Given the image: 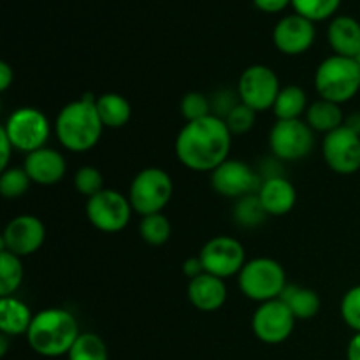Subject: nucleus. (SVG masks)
<instances>
[{"instance_id": "44", "label": "nucleus", "mask_w": 360, "mask_h": 360, "mask_svg": "<svg viewBox=\"0 0 360 360\" xmlns=\"http://www.w3.org/2000/svg\"><path fill=\"white\" fill-rule=\"evenodd\" d=\"M7 338L9 336H6V334L0 336V355H2V357L7 354V348H9V345H7Z\"/></svg>"}, {"instance_id": "45", "label": "nucleus", "mask_w": 360, "mask_h": 360, "mask_svg": "<svg viewBox=\"0 0 360 360\" xmlns=\"http://www.w3.org/2000/svg\"><path fill=\"white\" fill-rule=\"evenodd\" d=\"M357 62L360 63V53H359V56H357Z\"/></svg>"}, {"instance_id": "39", "label": "nucleus", "mask_w": 360, "mask_h": 360, "mask_svg": "<svg viewBox=\"0 0 360 360\" xmlns=\"http://www.w3.org/2000/svg\"><path fill=\"white\" fill-rule=\"evenodd\" d=\"M181 271H183V274H185V276L188 278V281L193 280V278L200 276V274L206 273V271H204L202 262H200L199 255H197V257H188V259H186L185 262H183Z\"/></svg>"}, {"instance_id": "23", "label": "nucleus", "mask_w": 360, "mask_h": 360, "mask_svg": "<svg viewBox=\"0 0 360 360\" xmlns=\"http://www.w3.org/2000/svg\"><path fill=\"white\" fill-rule=\"evenodd\" d=\"M280 299L288 306L295 320L315 319L322 308L320 295L313 288L301 287V285H287Z\"/></svg>"}, {"instance_id": "2", "label": "nucleus", "mask_w": 360, "mask_h": 360, "mask_svg": "<svg viewBox=\"0 0 360 360\" xmlns=\"http://www.w3.org/2000/svg\"><path fill=\"white\" fill-rule=\"evenodd\" d=\"M104 123L97 111V95L83 94L58 111L55 134L58 143L70 153L94 150L104 132Z\"/></svg>"}, {"instance_id": "19", "label": "nucleus", "mask_w": 360, "mask_h": 360, "mask_svg": "<svg viewBox=\"0 0 360 360\" xmlns=\"http://www.w3.org/2000/svg\"><path fill=\"white\" fill-rule=\"evenodd\" d=\"M257 195L269 217H285L297 204V190L287 176L262 181Z\"/></svg>"}, {"instance_id": "40", "label": "nucleus", "mask_w": 360, "mask_h": 360, "mask_svg": "<svg viewBox=\"0 0 360 360\" xmlns=\"http://www.w3.org/2000/svg\"><path fill=\"white\" fill-rule=\"evenodd\" d=\"M0 144H2V153H0V169H7L9 167V162H11V157H13V153L16 150H14V146L11 144L9 137L6 136V134L0 130Z\"/></svg>"}, {"instance_id": "4", "label": "nucleus", "mask_w": 360, "mask_h": 360, "mask_svg": "<svg viewBox=\"0 0 360 360\" xmlns=\"http://www.w3.org/2000/svg\"><path fill=\"white\" fill-rule=\"evenodd\" d=\"M315 90L320 98L343 105L360 91V63L357 58L330 55L315 70Z\"/></svg>"}, {"instance_id": "18", "label": "nucleus", "mask_w": 360, "mask_h": 360, "mask_svg": "<svg viewBox=\"0 0 360 360\" xmlns=\"http://www.w3.org/2000/svg\"><path fill=\"white\" fill-rule=\"evenodd\" d=\"M186 295H188L190 304L195 309L204 313H213L224 308L229 297V290L225 280L210 273H204L188 281Z\"/></svg>"}, {"instance_id": "10", "label": "nucleus", "mask_w": 360, "mask_h": 360, "mask_svg": "<svg viewBox=\"0 0 360 360\" xmlns=\"http://www.w3.org/2000/svg\"><path fill=\"white\" fill-rule=\"evenodd\" d=\"M280 90L281 83L278 74L264 63H253V65L246 67L239 76V98L243 104L252 108L255 112L273 109Z\"/></svg>"}, {"instance_id": "37", "label": "nucleus", "mask_w": 360, "mask_h": 360, "mask_svg": "<svg viewBox=\"0 0 360 360\" xmlns=\"http://www.w3.org/2000/svg\"><path fill=\"white\" fill-rule=\"evenodd\" d=\"M281 164H283V162L278 160L276 157L264 158V160L259 164V167H257V172H259V176L262 178V181H266V179H273V178H281V176H285L283 165Z\"/></svg>"}, {"instance_id": "5", "label": "nucleus", "mask_w": 360, "mask_h": 360, "mask_svg": "<svg viewBox=\"0 0 360 360\" xmlns=\"http://www.w3.org/2000/svg\"><path fill=\"white\" fill-rule=\"evenodd\" d=\"M241 294L259 304L280 299L287 288V273L278 260L269 257H257L246 260L245 267L238 274Z\"/></svg>"}, {"instance_id": "20", "label": "nucleus", "mask_w": 360, "mask_h": 360, "mask_svg": "<svg viewBox=\"0 0 360 360\" xmlns=\"http://www.w3.org/2000/svg\"><path fill=\"white\" fill-rule=\"evenodd\" d=\"M327 41L334 55L357 58L360 53V21L348 14H336L327 27Z\"/></svg>"}, {"instance_id": "28", "label": "nucleus", "mask_w": 360, "mask_h": 360, "mask_svg": "<svg viewBox=\"0 0 360 360\" xmlns=\"http://www.w3.org/2000/svg\"><path fill=\"white\" fill-rule=\"evenodd\" d=\"M139 234L146 245L162 246L171 239L172 227L171 220L164 213H155L141 217Z\"/></svg>"}, {"instance_id": "30", "label": "nucleus", "mask_w": 360, "mask_h": 360, "mask_svg": "<svg viewBox=\"0 0 360 360\" xmlns=\"http://www.w3.org/2000/svg\"><path fill=\"white\" fill-rule=\"evenodd\" d=\"M30 185L32 179L23 169V165L21 167H14V165L11 167L9 165L0 174V193H2L4 199H20L28 192Z\"/></svg>"}, {"instance_id": "9", "label": "nucleus", "mask_w": 360, "mask_h": 360, "mask_svg": "<svg viewBox=\"0 0 360 360\" xmlns=\"http://www.w3.org/2000/svg\"><path fill=\"white\" fill-rule=\"evenodd\" d=\"M315 148V132L304 120H287L273 125L269 132V150L281 162H299Z\"/></svg>"}, {"instance_id": "17", "label": "nucleus", "mask_w": 360, "mask_h": 360, "mask_svg": "<svg viewBox=\"0 0 360 360\" xmlns=\"http://www.w3.org/2000/svg\"><path fill=\"white\" fill-rule=\"evenodd\" d=\"M23 169L34 185L53 186L65 178L67 162L58 150L44 146L25 157Z\"/></svg>"}, {"instance_id": "21", "label": "nucleus", "mask_w": 360, "mask_h": 360, "mask_svg": "<svg viewBox=\"0 0 360 360\" xmlns=\"http://www.w3.org/2000/svg\"><path fill=\"white\" fill-rule=\"evenodd\" d=\"M34 320V313L14 295L0 297V333L6 336H27Z\"/></svg>"}, {"instance_id": "33", "label": "nucleus", "mask_w": 360, "mask_h": 360, "mask_svg": "<svg viewBox=\"0 0 360 360\" xmlns=\"http://www.w3.org/2000/svg\"><path fill=\"white\" fill-rule=\"evenodd\" d=\"M74 188L77 190V193L90 199L104 190V176L94 165H83L74 174Z\"/></svg>"}, {"instance_id": "16", "label": "nucleus", "mask_w": 360, "mask_h": 360, "mask_svg": "<svg viewBox=\"0 0 360 360\" xmlns=\"http://www.w3.org/2000/svg\"><path fill=\"white\" fill-rule=\"evenodd\" d=\"M316 41V27L301 14H287L273 28V42L280 53L299 56L311 49Z\"/></svg>"}, {"instance_id": "31", "label": "nucleus", "mask_w": 360, "mask_h": 360, "mask_svg": "<svg viewBox=\"0 0 360 360\" xmlns=\"http://www.w3.org/2000/svg\"><path fill=\"white\" fill-rule=\"evenodd\" d=\"M343 0H292V7L297 14L308 18L313 23L333 20Z\"/></svg>"}, {"instance_id": "29", "label": "nucleus", "mask_w": 360, "mask_h": 360, "mask_svg": "<svg viewBox=\"0 0 360 360\" xmlns=\"http://www.w3.org/2000/svg\"><path fill=\"white\" fill-rule=\"evenodd\" d=\"M69 360H109L108 345L98 334L81 333L67 354Z\"/></svg>"}, {"instance_id": "1", "label": "nucleus", "mask_w": 360, "mask_h": 360, "mask_svg": "<svg viewBox=\"0 0 360 360\" xmlns=\"http://www.w3.org/2000/svg\"><path fill=\"white\" fill-rule=\"evenodd\" d=\"M232 137L224 120L214 115L185 123L174 141L176 158L188 171L211 174L229 160Z\"/></svg>"}, {"instance_id": "42", "label": "nucleus", "mask_w": 360, "mask_h": 360, "mask_svg": "<svg viewBox=\"0 0 360 360\" xmlns=\"http://www.w3.org/2000/svg\"><path fill=\"white\" fill-rule=\"evenodd\" d=\"M347 360H360V333H354L347 347Z\"/></svg>"}, {"instance_id": "32", "label": "nucleus", "mask_w": 360, "mask_h": 360, "mask_svg": "<svg viewBox=\"0 0 360 360\" xmlns=\"http://www.w3.org/2000/svg\"><path fill=\"white\" fill-rule=\"evenodd\" d=\"M179 112L186 123L207 118V116L213 115L210 97L204 95L202 91H188V94L183 95L181 102H179Z\"/></svg>"}, {"instance_id": "7", "label": "nucleus", "mask_w": 360, "mask_h": 360, "mask_svg": "<svg viewBox=\"0 0 360 360\" xmlns=\"http://www.w3.org/2000/svg\"><path fill=\"white\" fill-rule=\"evenodd\" d=\"M0 130L9 137L14 150L28 155L48 144L51 136V123L41 109L25 105L14 109Z\"/></svg>"}, {"instance_id": "15", "label": "nucleus", "mask_w": 360, "mask_h": 360, "mask_svg": "<svg viewBox=\"0 0 360 360\" xmlns=\"http://www.w3.org/2000/svg\"><path fill=\"white\" fill-rule=\"evenodd\" d=\"M46 241V225L34 214H20L9 220L0 238V250L16 257H30L42 248Z\"/></svg>"}, {"instance_id": "11", "label": "nucleus", "mask_w": 360, "mask_h": 360, "mask_svg": "<svg viewBox=\"0 0 360 360\" xmlns=\"http://www.w3.org/2000/svg\"><path fill=\"white\" fill-rule=\"evenodd\" d=\"M199 259L206 273L227 280L241 273L246 264V252L239 239L232 236H214L204 243Z\"/></svg>"}, {"instance_id": "41", "label": "nucleus", "mask_w": 360, "mask_h": 360, "mask_svg": "<svg viewBox=\"0 0 360 360\" xmlns=\"http://www.w3.org/2000/svg\"><path fill=\"white\" fill-rule=\"evenodd\" d=\"M14 81V70L7 62H0V91H7Z\"/></svg>"}, {"instance_id": "26", "label": "nucleus", "mask_w": 360, "mask_h": 360, "mask_svg": "<svg viewBox=\"0 0 360 360\" xmlns=\"http://www.w3.org/2000/svg\"><path fill=\"white\" fill-rule=\"evenodd\" d=\"M25 269L21 257L0 250V297H11L23 283Z\"/></svg>"}, {"instance_id": "24", "label": "nucleus", "mask_w": 360, "mask_h": 360, "mask_svg": "<svg viewBox=\"0 0 360 360\" xmlns=\"http://www.w3.org/2000/svg\"><path fill=\"white\" fill-rule=\"evenodd\" d=\"M97 111L105 129H123L130 122L132 105L123 95L108 91L97 97Z\"/></svg>"}, {"instance_id": "6", "label": "nucleus", "mask_w": 360, "mask_h": 360, "mask_svg": "<svg viewBox=\"0 0 360 360\" xmlns=\"http://www.w3.org/2000/svg\"><path fill=\"white\" fill-rule=\"evenodd\" d=\"M174 193L171 174L160 167H144L134 176L129 186V200L134 213L146 214L164 213Z\"/></svg>"}, {"instance_id": "14", "label": "nucleus", "mask_w": 360, "mask_h": 360, "mask_svg": "<svg viewBox=\"0 0 360 360\" xmlns=\"http://www.w3.org/2000/svg\"><path fill=\"white\" fill-rule=\"evenodd\" d=\"M322 155L327 167L341 176H350L360 171V136L347 127L323 136Z\"/></svg>"}, {"instance_id": "36", "label": "nucleus", "mask_w": 360, "mask_h": 360, "mask_svg": "<svg viewBox=\"0 0 360 360\" xmlns=\"http://www.w3.org/2000/svg\"><path fill=\"white\" fill-rule=\"evenodd\" d=\"M211 101V111L214 116L225 120L231 111H234L239 104H241V98H239L238 90H231V88H221L217 90L210 97Z\"/></svg>"}, {"instance_id": "12", "label": "nucleus", "mask_w": 360, "mask_h": 360, "mask_svg": "<svg viewBox=\"0 0 360 360\" xmlns=\"http://www.w3.org/2000/svg\"><path fill=\"white\" fill-rule=\"evenodd\" d=\"M211 186L214 192L227 199H241L250 193L259 192L262 185V178L259 176L257 169L243 160L229 158L224 164L218 165L210 174Z\"/></svg>"}, {"instance_id": "27", "label": "nucleus", "mask_w": 360, "mask_h": 360, "mask_svg": "<svg viewBox=\"0 0 360 360\" xmlns=\"http://www.w3.org/2000/svg\"><path fill=\"white\" fill-rule=\"evenodd\" d=\"M269 214L264 210L257 193L241 197L234 200V210H232V218L241 229H257L266 221Z\"/></svg>"}, {"instance_id": "25", "label": "nucleus", "mask_w": 360, "mask_h": 360, "mask_svg": "<svg viewBox=\"0 0 360 360\" xmlns=\"http://www.w3.org/2000/svg\"><path fill=\"white\" fill-rule=\"evenodd\" d=\"M309 108L308 95L297 84H287L281 86L276 101H274L273 112L276 120L287 122V120H302Z\"/></svg>"}, {"instance_id": "13", "label": "nucleus", "mask_w": 360, "mask_h": 360, "mask_svg": "<svg viewBox=\"0 0 360 360\" xmlns=\"http://www.w3.org/2000/svg\"><path fill=\"white\" fill-rule=\"evenodd\" d=\"M295 316L281 299L262 302L253 311L252 329L257 340L266 345L285 343L295 329Z\"/></svg>"}, {"instance_id": "43", "label": "nucleus", "mask_w": 360, "mask_h": 360, "mask_svg": "<svg viewBox=\"0 0 360 360\" xmlns=\"http://www.w3.org/2000/svg\"><path fill=\"white\" fill-rule=\"evenodd\" d=\"M345 127L360 136V111L350 112V115L345 116Z\"/></svg>"}, {"instance_id": "38", "label": "nucleus", "mask_w": 360, "mask_h": 360, "mask_svg": "<svg viewBox=\"0 0 360 360\" xmlns=\"http://www.w3.org/2000/svg\"><path fill=\"white\" fill-rule=\"evenodd\" d=\"M253 4H255L257 9H260L262 13L276 14L287 9L288 6H292V0H253Z\"/></svg>"}, {"instance_id": "35", "label": "nucleus", "mask_w": 360, "mask_h": 360, "mask_svg": "<svg viewBox=\"0 0 360 360\" xmlns=\"http://www.w3.org/2000/svg\"><path fill=\"white\" fill-rule=\"evenodd\" d=\"M224 122L229 127L232 136H245V134H248L255 127L257 112L241 102L234 111H231V115Z\"/></svg>"}, {"instance_id": "3", "label": "nucleus", "mask_w": 360, "mask_h": 360, "mask_svg": "<svg viewBox=\"0 0 360 360\" xmlns=\"http://www.w3.org/2000/svg\"><path fill=\"white\" fill-rule=\"evenodd\" d=\"M76 316L63 308H46L35 313L27 333L28 347L41 357L67 355L79 338Z\"/></svg>"}, {"instance_id": "8", "label": "nucleus", "mask_w": 360, "mask_h": 360, "mask_svg": "<svg viewBox=\"0 0 360 360\" xmlns=\"http://www.w3.org/2000/svg\"><path fill=\"white\" fill-rule=\"evenodd\" d=\"M84 213L91 227L104 234H118L130 224L134 210L125 193L104 188L97 195L86 199Z\"/></svg>"}, {"instance_id": "34", "label": "nucleus", "mask_w": 360, "mask_h": 360, "mask_svg": "<svg viewBox=\"0 0 360 360\" xmlns=\"http://www.w3.org/2000/svg\"><path fill=\"white\" fill-rule=\"evenodd\" d=\"M341 319L354 333H360V285L348 288L341 297Z\"/></svg>"}, {"instance_id": "22", "label": "nucleus", "mask_w": 360, "mask_h": 360, "mask_svg": "<svg viewBox=\"0 0 360 360\" xmlns=\"http://www.w3.org/2000/svg\"><path fill=\"white\" fill-rule=\"evenodd\" d=\"M345 116L347 115H345L340 104L326 101V98H319V101L309 104L308 111L304 115V122L308 123L313 132L327 136V134L334 132V130L345 125Z\"/></svg>"}]
</instances>
